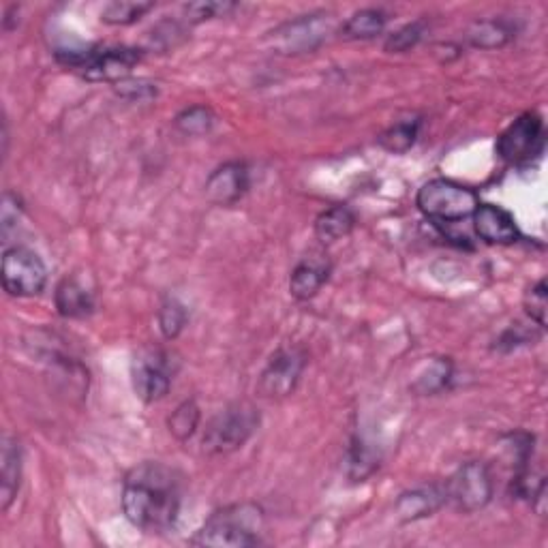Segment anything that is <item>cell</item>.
Instances as JSON below:
<instances>
[{
	"label": "cell",
	"mask_w": 548,
	"mask_h": 548,
	"mask_svg": "<svg viewBox=\"0 0 548 548\" xmlns=\"http://www.w3.org/2000/svg\"><path fill=\"white\" fill-rule=\"evenodd\" d=\"M234 5L230 3H191L185 5V13L191 22H202L217 18V15H225L227 11H232Z\"/></svg>",
	"instance_id": "obj_30"
},
{
	"label": "cell",
	"mask_w": 548,
	"mask_h": 548,
	"mask_svg": "<svg viewBox=\"0 0 548 548\" xmlns=\"http://www.w3.org/2000/svg\"><path fill=\"white\" fill-rule=\"evenodd\" d=\"M386 20V13L379 9L356 11L352 18L343 24V35L347 39H373L384 33Z\"/></svg>",
	"instance_id": "obj_19"
},
{
	"label": "cell",
	"mask_w": 548,
	"mask_h": 548,
	"mask_svg": "<svg viewBox=\"0 0 548 548\" xmlns=\"http://www.w3.org/2000/svg\"><path fill=\"white\" fill-rule=\"evenodd\" d=\"M48 283V270L41 257L26 247H11L3 255V285L15 298L39 296Z\"/></svg>",
	"instance_id": "obj_5"
},
{
	"label": "cell",
	"mask_w": 548,
	"mask_h": 548,
	"mask_svg": "<svg viewBox=\"0 0 548 548\" xmlns=\"http://www.w3.org/2000/svg\"><path fill=\"white\" fill-rule=\"evenodd\" d=\"M330 266L319 260V257H309V260L300 262L294 272L292 279H289V292L298 300H309L313 298L322 285L328 281Z\"/></svg>",
	"instance_id": "obj_17"
},
{
	"label": "cell",
	"mask_w": 548,
	"mask_h": 548,
	"mask_svg": "<svg viewBox=\"0 0 548 548\" xmlns=\"http://www.w3.org/2000/svg\"><path fill=\"white\" fill-rule=\"evenodd\" d=\"M116 90H118V95H123L131 101H146V99L157 97V86L148 84L144 80H137V82L123 80V82H118Z\"/></svg>",
	"instance_id": "obj_31"
},
{
	"label": "cell",
	"mask_w": 548,
	"mask_h": 548,
	"mask_svg": "<svg viewBox=\"0 0 548 548\" xmlns=\"http://www.w3.org/2000/svg\"><path fill=\"white\" fill-rule=\"evenodd\" d=\"M332 30V20L326 13L304 15V18L281 26L274 35V41L287 54L296 52H311L317 45H322Z\"/></svg>",
	"instance_id": "obj_10"
},
{
	"label": "cell",
	"mask_w": 548,
	"mask_h": 548,
	"mask_svg": "<svg viewBox=\"0 0 548 548\" xmlns=\"http://www.w3.org/2000/svg\"><path fill=\"white\" fill-rule=\"evenodd\" d=\"M264 512L253 504H238L217 510L191 540L195 546L247 548L262 542Z\"/></svg>",
	"instance_id": "obj_2"
},
{
	"label": "cell",
	"mask_w": 548,
	"mask_h": 548,
	"mask_svg": "<svg viewBox=\"0 0 548 548\" xmlns=\"http://www.w3.org/2000/svg\"><path fill=\"white\" fill-rule=\"evenodd\" d=\"M418 131L420 120H403V123L392 125L388 131L379 135V146L386 148L388 152H394V155H401V152H407L414 146Z\"/></svg>",
	"instance_id": "obj_21"
},
{
	"label": "cell",
	"mask_w": 548,
	"mask_h": 548,
	"mask_svg": "<svg viewBox=\"0 0 548 548\" xmlns=\"http://www.w3.org/2000/svg\"><path fill=\"white\" fill-rule=\"evenodd\" d=\"M152 9V3H131V0H120V3H110L101 11V22L112 26H127L142 18L144 13Z\"/></svg>",
	"instance_id": "obj_24"
},
{
	"label": "cell",
	"mask_w": 548,
	"mask_h": 548,
	"mask_svg": "<svg viewBox=\"0 0 548 548\" xmlns=\"http://www.w3.org/2000/svg\"><path fill=\"white\" fill-rule=\"evenodd\" d=\"M525 311L534 319V322L544 328L546 326V311H548V292H546V281L540 279L534 287L525 294Z\"/></svg>",
	"instance_id": "obj_27"
},
{
	"label": "cell",
	"mask_w": 548,
	"mask_h": 548,
	"mask_svg": "<svg viewBox=\"0 0 548 548\" xmlns=\"http://www.w3.org/2000/svg\"><path fill=\"white\" fill-rule=\"evenodd\" d=\"M452 377V362L448 358H433L431 362H426L424 371L416 377L414 388L420 394H435L439 390H444Z\"/></svg>",
	"instance_id": "obj_20"
},
{
	"label": "cell",
	"mask_w": 548,
	"mask_h": 548,
	"mask_svg": "<svg viewBox=\"0 0 548 548\" xmlns=\"http://www.w3.org/2000/svg\"><path fill=\"white\" fill-rule=\"evenodd\" d=\"M56 309L63 317L82 319L93 313L95 300L80 279L69 277L56 287Z\"/></svg>",
	"instance_id": "obj_16"
},
{
	"label": "cell",
	"mask_w": 548,
	"mask_h": 548,
	"mask_svg": "<svg viewBox=\"0 0 548 548\" xmlns=\"http://www.w3.org/2000/svg\"><path fill=\"white\" fill-rule=\"evenodd\" d=\"M123 510L129 523L150 534L172 529L180 512V486L161 463L135 467L125 480Z\"/></svg>",
	"instance_id": "obj_1"
},
{
	"label": "cell",
	"mask_w": 548,
	"mask_h": 548,
	"mask_svg": "<svg viewBox=\"0 0 548 548\" xmlns=\"http://www.w3.org/2000/svg\"><path fill=\"white\" fill-rule=\"evenodd\" d=\"M200 420H202V414H200V407H197V403L193 399L180 403L176 407V411L170 418V433L178 439V441H187L195 431L197 426H200Z\"/></svg>",
	"instance_id": "obj_23"
},
{
	"label": "cell",
	"mask_w": 548,
	"mask_h": 548,
	"mask_svg": "<svg viewBox=\"0 0 548 548\" xmlns=\"http://www.w3.org/2000/svg\"><path fill=\"white\" fill-rule=\"evenodd\" d=\"M212 125H215V116L204 105H193L176 116V127L185 135H204Z\"/></svg>",
	"instance_id": "obj_25"
},
{
	"label": "cell",
	"mask_w": 548,
	"mask_h": 548,
	"mask_svg": "<svg viewBox=\"0 0 548 548\" xmlns=\"http://www.w3.org/2000/svg\"><path fill=\"white\" fill-rule=\"evenodd\" d=\"M22 482V450L18 439L9 435L3 437V446H0V506L7 512L13 504L15 495L20 491Z\"/></svg>",
	"instance_id": "obj_14"
},
{
	"label": "cell",
	"mask_w": 548,
	"mask_h": 548,
	"mask_svg": "<svg viewBox=\"0 0 548 548\" xmlns=\"http://www.w3.org/2000/svg\"><path fill=\"white\" fill-rule=\"evenodd\" d=\"M133 388L144 403L161 401L172 386V367L163 352H146L133 360Z\"/></svg>",
	"instance_id": "obj_9"
},
{
	"label": "cell",
	"mask_w": 548,
	"mask_h": 548,
	"mask_svg": "<svg viewBox=\"0 0 548 548\" xmlns=\"http://www.w3.org/2000/svg\"><path fill=\"white\" fill-rule=\"evenodd\" d=\"M260 426L257 409L240 403L223 409L221 414L210 420L202 439V446L210 454H227L247 444V439Z\"/></svg>",
	"instance_id": "obj_4"
},
{
	"label": "cell",
	"mask_w": 548,
	"mask_h": 548,
	"mask_svg": "<svg viewBox=\"0 0 548 548\" xmlns=\"http://www.w3.org/2000/svg\"><path fill=\"white\" fill-rule=\"evenodd\" d=\"M446 504V491L439 486H422V489L407 491L397 499V512L405 523L426 519Z\"/></svg>",
	"instance_id": "obj_15"
},
{
	"label": "cell",
	"mask_w": 548,
	"mask_h": 548,
	"mask_svg": "<svg viewBox=\"0 0 548 548\" xmlns=\"http://www.w3.org/2000/svg\"><path fill=\"white\" fill-rule=\"evenodd\" d=\"M377 467L375 456L369 452L367 446H362L360 441L349 450V476L354 480H364L369 474H373Z\"/></svg>",
	"instance_id": "obj_28"
},
{
	"label": "cell",
	"mask_w": 548,
	"mask_h": 548,
	"mask_svg": "<svg viewBox=\"0 0 548 548\" xmlns=\"http://www.w3.org/2000/svg\"><path fill=\"white\" fill-rule=\"evenodd\" d=\"M474 227L476 234L489 245H512L521 238L519 225L510 212L493 204H480L476 208Z\"/></svg>",
	"instance_id": "obj_13"
},
{
	"label": "cell",
	"mask_w": 548,
	"mask_h": 548,
	"mask_svg": "<svg viewBox=\"0 0 548 548\" xmlns=\"http://www.w3.org/2000/svg\"><path fill=\"white\" fill-rule=\"evenodd\" d=\"M446 501L465 514L478 512L493 497V480L489 469L482 463H465L446 482Z\"/></svg>",
	"instance_id": "obj_6"
},
{
	"label": "cell",
	"mask_w": 548,
	"mask_h": 548,
	"mask_svg": "<svg viewBox=\"0 0 548 548\" xmlns=\"http://www.w3.org/2000/svg\"><path fill=\"white\" fill-rule=\"evenodd\" d=\"M304 364H307V356H304L300 349L296 347L279 349V352L268 360L266 369L262 371L257 390H260V394L266 399L289 397L300 382Z\"/></svg>",
	"instance_id": "obj_8"
},
{
	"label": "cell",
	"mask_w": 548,
	"mask_h": 548,
	"mask_svg": "<svg viewBox=\"0 0 548 548\" xmlns=\"http://www.w3.org/2000/svg\"><path fill=\"white\" fill-rule=\"evenodd\" d=\"M422 39V24L420 22H414V24H407L403 26L401 30H397V33H392L386 41V52L390 54H401V52H407L414 48V45Z\"/></svg>",
	"instance_id": "obj_29"
},
{
	"label": "cell",
	"mask_w": 548,
	"mask_h": 548,
	"mask_svg": "<svg viewBox=\"0 0 548 548\" xmlns=\"http://www.w3.org/2000/svg\"><path fill=\"white\" fill-rule=\"evenodd\" d=\"M249 189V170L245 163L230 161L215 172L210 174L206 180V197L208 202L217 206H232L236 204L242 195Z\"/></svg>",
	"instance_id": "obj_12"
},
{
	"label": "cell",
	"mask_w": 548,
	"mask_h": 548,
	"mask_svg": "<svg viewBox=\"0 0 548 548\" xmlns=\"http://www.w3.org/2000/svg\"><path fill=\"white\" fill-rule=\"evenodd\" d=\"M354 223V212L347 206H332L315 219V236L322 242L341 240L354 230Z\"/></svg>",
	"instance_id": "obj_18"
},
{
	"label": "cell",
	"mask_w": 548,
	"mask_h": 548,
	"mask_svg": "<svg viewBox=\"0 0 548 548\" xmlns=\"http://www.w3.org/2000/svg\"><path fill=\"white\" fill-rule=\"evenodd\" d=\"M542 150L544 123L534 112L516 118L497 140V155L512 165L529 163L534 157H540Z\"/></svg>",
	"instance_id": "obj_7"
},
{
	"label": "cell",
	"mask_w": 548,
	"mask_h": 548,
	"mask_svg": "<svg viewBox=\"0 0 548 548\" xmlns=\"http://www.w3.org/2000/svg\"><path fill=\"white\" fill-rule=\"evenodd\" d=\"M187 309L178 300H167L159 311V328L165 339H176L187 324Z\"/></svg>",
	"instance_id": "obj_26"
},
{
	"label": "cell",
	"mask_w": 548,
	"mask_h": 548,
	"mask_svg": "<svg viewBox=\"0 0 548 548\" xmlns=\"http://www.w3.org/2000/svg\"><path fill=\"white\" fill-rule=\"evenodd\" d=\"M512 39V30L497 20L489 22H478L474 28L469 30V41L476 45V48H501Z\"/></svg>",
	"instance_id": "obj_22"
},
{
	"label": "cell",
	"mask_w": 548,
	"mask_h": 548,
	"mask_svg": "<svg viewBox=\"0 0 548 548\" xmlns=\"http://www.w3.org/2000/svg\"><path fill=\"white\" fill-rule=\"evenodd\" d=\"M416 204L424 217L439 223H456L474 217L476 208L480 206L474 191L446 178L426 182L418 191Z\"/></svg>",
	"instance_id": "obj_3"
},
{
	"label": "cell",
	"mask_w": 548,
	"mask_h": 548,
	"mask_svg": "<svg viewBox=\"0 0 548 548\" xmlns=\"http://www.w3.org/2000/svg\"><path fill=\"white\" fill-rule=\"evenodd\" d=\"M142 54L133 48L97 50L93 60L84 69V78L90 82H123L133 67L140 63Z\"/></svg>",
	"instance_id": "obj_11"
}]
</instances>
